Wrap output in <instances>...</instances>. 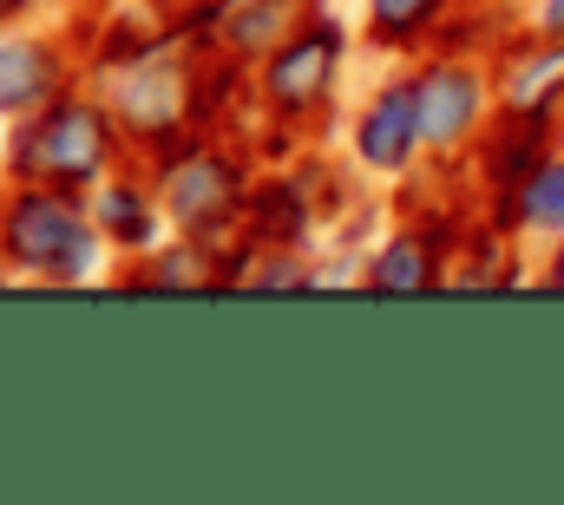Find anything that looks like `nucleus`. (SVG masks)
Returning <instances> with one entry per match:
<instances>
[{
  "mask_svg": "<svg viewBox=\"0 0 564 505\" xmlns=\"http://www.w3.org/2000/svg\"><path fill=\"white\" fill-rule=\"evenodd\" d=\"M151 191L164 204L171 237H197V244H230L243 230V204L257 184V151L230 126H204L177 144H164L158 158H144Z\"/></svg>",
  "mask_w": 564,
  "mask_h": 505,
  "instance_id": "nucleus-2",
  "label": "nucleus"
},
{
  "mask_svg": "<svg viewBox=\"0 0 564 505\" xmlns=\"http://www.w3.org/2000/svg\"><path fill=\"white\" fill-rule=\"evenodd\" d=\"M237 289H322V269H315V250H257L250 244V262H243V282Z\"/></svg>",
  "mask_w": 564,
  "mask_h": 505,
  "instance_id": "nucleus-16",
  "label": "nucleus"
},
{
  "mask_svg": "<svg viewBox=\"0 0 564 505\" xmlns=\"http://www.w3.org/2000/svg\"><path fill=\"white\" fill-rule=\"evenodd\" d=\"M73 7H86V0H73Z\"/></svg>",
  "mask_w": 564,
  "mask_h": 505,
  "instance_id": "nucleus-21",
  "label": "nucleus"
},
{
  "mask_svg": "<svg viewBox=\"0 0 564 505\" xmlns=\"http://www.w3.org/2000/svg\"><path fill=\"white\" fill-rule=\"evenodd\" d=\"M408 66V86H414V112H421V151L433 178H459L466 171V151L473 138L492 126V73H486V53H453V46H426Z\"/></svg>",
  "mask_w": 564,
  "mask_h": 505,
  "instance_id": "nucleus-5",
  "label": "nucleus"
},
{
  "mask_svg": "<svg viewBox=\"0 0 564 505\" xmlns=\"http://www.w3.org/2000/svg\"><path fill=\"white\" fill-rule=\"evenodd\" d=\"M33 7H40V0H0V33H7V26H20Z\"/></svg>",
  "mask_w": 564,
  "mask_h": 505,
  "instance_id": "nucleus-19",
  "label": "nucleus"
},
{
  "mask_svg": "<svg viewBox=\"0 0 564 505\" xmlns=\"http://www.w3.org/2000/svg\"><path fill=\"white\" fill-rule=\"evenodd\" d=\"M243 237L257 250H315L322 256L328 217H322V204L308 197V184L289 164H257V184H250V204H243Z\"/></svg>",
  "mask_w": 564,
  "mask_h": 505,
  "instance_id": "nucleus-10",
  "label": "nucleus"
},
{
  "mask_svg": "<svg viewBox=\"0 0 564 505\" xmlns=\"http://www.w3.org/2000/svg\"><path fill=\"white\" fill-rule=\"evenodd\" d=\"M459 0H361V26L355 40L375 53V60H414L440 40V26L453 20Z\"/></svg>",
  "mask_w": 564,
  "mask_h": 505,
  "instance_id": "nucleus-14",
  "label": "nucleus"
},
{
  "mask_svg": "<svg viewBox=\"0 0 564 505\" xmlns=\"http://www.w3.org/2000/svg\"><path fill=\"white\" fill-rule=\"evenodd\" d=\"M539 250H545V256H539L532 282H539V289H558V296H564V230L552 237V244H539Z\"/></svg>",
  "mask_w": 564,
  "mask_h": 505,
  "instance_id": "nucleus-18",
  "label": "nucleus"
},
{
  "mask_svg": "<svg viewBox=\"0 0 564 505\" xmlns=\"http://www.w3.org/2000/svg\"><path fill=\"white\" fill-rule=\"evenodd\" d=\"M126 131L112 119V106L99 99V86H66L59 99H46L40 112L13 119L7 138V178L13 184H59V191H93L112 164H126Z\"/></svg>",
  "mask_w": 564,
  "mask_h": 505,
  "instance_id": "nucleus-3",
  "label": "nucleus"
},
{
  "mask_svg": "<svg viewBox=\"0 0 564 505\" xmlns=\"http://www.w3.org/2000/svg\"><path fill=\"white\" fill-rule=\"evenodd\" d=\"M466 237V204L446 211H401L368 237V256L355 262V282L368 296H433L453 276V256Z\"/></svg>",
  "mask_w": 564,
  "mask_h": 505,
  "instance_id": "nucleus-7",
  "label": "nucleus"
},
{
  "mask_svg": "<svg viewBox=\"0 0 564 505\" xmlns=\"http://www.w3.org/2000/svg\"><path fill=\"white\" fill-rule=\"evenodd\" d=\"M86 211H93L99 244H106V250H119L126 262H132V256H144L158 237H171V224H164V204H158V191H151L144 158L112 164V171L86 191Z\"/></svg>",
  "mask_w": 564,
  "mask_h": 505,
  "instance_id": "nucleus-11",
  "label": "nucleus"
},
{
  "mask_svg": "<svg viewBox=\"0 0 564 505\" xmlns=\"http://www.w3.org/2000/svg\"><path fill=\"white\" fill-rule=\"evenodd\" d=\"M322 0H224V20H217V40H210V53H224L230 66H257L276 40H289L308 13H315Z\"/></svg>",
  "mask_w": 564,
  "mask_h": 505,
  "instance_id": "nucleus-15",
  "label": "nucleus"
},
{
  "mask_svg": "<svg viewBox=\"0 0 564 505\" xmlns=\"http://www.w3.org/2000/svg\"><path fill=\"white\" fill-rule=\"evenodd\" d=\"M355 26L341 20V13H328V0L289 33L276 40L250 73H243V86H250V99H243V112H257V126L270 144H250L257 151V164H276L289 158L295 144H308V138H328L335 119H341V93H348V66H355Z\"/></svg>",
  "mask_w": 564,
  "mask_h": 505,
  "instance_id": "nucleus-1",
  "label": "nucleus"
},
{
  "mask_svg": "<svg viewBox=\"0 0 564 505\" xmlns=\"http://www.w3.org/2000/svg\"><path fill=\"white\" fill-rule=\"evenodd\" d=\"M564 138V126H545V119H519V112H492V126L473 138V151H466V191H473V211L479 204H492V197H506L552 144Z\"/></svg>",
  "mask_w": 564,
  "mask_h": 505,
  "instance_id": "nucleus-12",
  "label": "nucleus"
},
{
  "mask_svg": "<svg viewBox=\"0 0 564 505\" xmlns=\"http://www.w3.org/2000/svg\"><path fill=\"white\" fill-rule=\"evenodd\" d=\"M486 73H492V106L499 112L564 126V40L558 33H532V26L512 20L492 40Z\"/></svg>",
  "mask_w": 564,
  "mask_h": 505,
  "instance_id": "nucleus-8",
  "label": "nucleus"
},
{
  "mask_svg": "<svg viewBox=\"0 0 564 505\" xmlns=\"http://www.w3.org/2000/svg\"><path fill=\"white\" fill-rule=\"evenodd\" d=\"M341 158L355 178L368 184H414L426 171V151H421V112H414V86H408V66L394 60L341 119Z\"/></svg>",
  "mask_w": 564,
  "mask_h": 505,
  "instance_id": "nucleus-6",
  "label": "nucleus"
},
{
  "mask_svg": "<svg viewBox=\"0 0 564 505\" xmlns=\"http://www.w3.org/2000/svg\"><path fill=\"white\" fill-rule=\"evenodd\" d=\"M499 7H512V13H519V0H499Z\"/></svg>",
  "mask_w": 564,
  "mask_h": 505,
  "instance_id": "nucleus-20",
  "label": "nucleus"
},
{
  "mask_svg": "<svg viewBox=\"0 0 564 505\" xmlns=\"http://www.w3.org/2000/svg\"><path fill=\"white\" fill-rule=\"evenodd\" d=\"M86 60L66 33H0V126L40 112L46 99H59L66 86H79Z\"/></svg>",
  "mask_w": 564,
  "mask_h": 505,
  "instance_id": "nucleus-9",
  "label": "nucleus"
},
{
  "mask_svg": "<svg viewBox=\"0 0 564 505\" xmlns=\"http://www.w3.org/2000/svg\"><path fill=\"white\" fill-rule=\"evenodd\" d=\"M519 26H532V33H558L564 40V0H519Z\"/></svg>",
  "mask_w": 564,
  "mask_h": 505,
  "instance_id": "nucleus-17",
  "label": "nucleus"
},
{
  "mask_svg": "<svg viewBox=\"0 0 564 505\" xmlns=\"http://www.w3.org/2000/svg\"><path fill=\"white\" fill-rule=\"evenodd\" d=\"M99 230L86 211V191L59 184H13L0 191V269L33 282H86L99 269Z\"/></svg>",
  "mask_w": 564,
  "mask_h": 505,
  "instance_id": "nucleus-4",
  "label": "nucleus"
},
{
  "mask_svg": "<svg viewBox=\"0 0 564 505\" xmlns=\"http://www.w3.org/2000/svg\"><path fill=\"white\" fill-rule=\"evenodd\" d=\"M479 217H486L499 237H512V244H552L564 230V138L506 191V197L479 204Z\"/></svg>",
  "mask_w": 564,
  "mask_h": 505,
  "instance_id": "nucleus-13",
  "label": "nucleus"
}]
</instances>
